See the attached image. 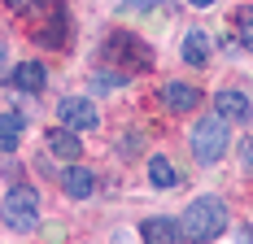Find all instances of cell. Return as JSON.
<instances>
[{
    "instance_id": "6da1fadb",
    "label": "cell",
    "mask_w": 253,
    "mask_h": 244,
    "mask_svg": "<svg viewBox=\"0 0 253 244\" xmlns=\"http://www.w3.org/2000/svg\"><path fill=\"white\" fill-rule=\"evenodd\" d=\"M179 227H183V236H188L192 244L218 240V236L227 231V205H223L218 196H197V201L183 209Z\"/></svg>"
},
{
    "instance_id": "7a4b0ae2",
    "label": "cell",
    "mask_w": 253,
    "mask_h": 244,
    "mask_svg": "<svg viewBox=\"0 0 253 244\" xmlns=\"http://www.w3.org/2000/svg\"><path fill=\"white\" fill-rule=\"evenodd\" d=\"M101 57L109 61V66H118L123 74H131V70H149V66H153L149 44H144V40H135L131 31H114V35L105 40Z\"/></svg>"
},
{
    "instance_id": "3957f363",
    "label": "cell",
    "mask_w": 253,
    "mask_h": 244,
    "mask_svg": "<svg viewBox=\"0 0 253 244\" xmlns=\"http://www.w3.org/2000/svg\"><path fill=\"white\" fill-rule=\"evenodd\" d=\"M223 153H227V118L214 114V118L197 122L192 126V157L201 166H214V162H223Z\"/></svg>"
},
{
    "instance_id": "277c9868",
    "label": "cell",
    "mask_w": 253,
    "mask_h": 244,
    "mask_svg": "<svg viewBox=\"0 0 253 244\" xmlns=\"http://www.w3.org/2000/svg\"><path fill=\"white\" fill-rule=\"evenodd\" d=\"M4 222H9L13 231H31V227L40 222V192H35L31 183H13V188L4 192Z\"/></svg>"
},
{
    "instance_id": "5b68a950",
    "label": "cell",
    "mask_w": 253,
    "mask_h": 244,
    "mask_svg": "<svg viewBox=\"0 0 253 244\" xmlns=\"http://www.w3.org/2000/svg\"><path fill=\"white\" fill-rule=\"evenodd\" d=\"M31 31H35V40H40L44 48H66V40H70V13H66V4L52 0L48 13H44V22L31 26Z\"/></svg>"
},
{
    "instance_id": "8992f818",
    "label": "cell",
    "mask_w": 253,
    "mask_h": 244,
    "mask_svg": "<svg viewBox=\"0 0 253 244\" xmlns=\"http://www.w3.org/2000/svg\"><path fill=\"white\" fill-rule=\"evenodd\" d=\"M57 118L66 122L70 131H92V126L101 122V118H96V105L83 100V96H66L61 105H57Z\"/></svg>"
},
{
    "instance_id": "52a82bcc",
    "label": "cell",
    "mask_w": 253,
    "mask_h": 244,
    "mask_svg": "<svg viewBox=\"0 0 253 244\" xmlns=\"http://www.w3.org/2000/svg\"><path fill=\"white\" fill-rule=\"evenodd\" d=\"M162 105L170 114H188V109L201 105V87H192V83H166L162 87Z\"/></svg>"
},
{
    "instance_id": "ba28073f",
    "label": "cell",
    "mask_w": 253,
    "mask_h": 244,
    "mask_svg": "<svg viewBox=\"0 0 253 244\" xmlns=\"http://www.w3.org/2000/svg\"><path fill=\"white\" fill-rule=\"evenodd\" d=\"M214 109H218V114H223L227 122H245V118L253 114L249 96H245V92H236V87H223V92L214 96Z\"/></svg>"
},
{
    "instance_id": "9c48e42d",
    "label": "cell",
    "mask_w": 253,
    "mask_h": 244,
    "mask_svg": "<svg viewBox=\"0 0 253 244\" xmlns=\"http://www.w3.org/2000/svg\"><path fill=\"white\" fill-rule=\"evenodd\" d=\"M140 236H144V244H183L188 236H183V227L170 218H149L144 227H140Z\"/></svg>"
},
{
    "instance_id": "30bf717a",
    "label": "cell",
    "mask_w": 253,
    "mask_h": 244,
    "mask_svg": "<svg viewBox=\"0 0 253 244\" xmlns=\"http://www.w3.org/2000/svg\"><path fill=\"white\" fill-rule=\"evenodd\" d=\"M44 83H48V70L40 61H22L9 74V87H18V92H44Z\"/></svg>"
},
{
    "instance_id": "8fae6325",
    "label": "cell",
    "mask_w": 253,
    "mask_h": 244,
    "mask_svg": "<svg viewBox=\"0 0 253 244\" xmlns=\"http://www.w3.org/2000/svg\"><path fill=\"white\" fill-rule=\"evenodd\" d=\"M48 153L52 157H83V144H79V135L70 131V126H52L48 131Z\"/></svg>"
},
{
    "instance_id": "7c38bea8",
    "label": "cell",
    "mask_w": 253,
    "mask_h": 244,
    "mask_svg": "<svg viewBox=\"0 0 253 244\" xmlns=\"http://www.w3.org/2000/svg\"><path fill=\"white\" fill-rule=\"evenodd\" d=\"M210 52H214V40H210L205 31H188V35H183V61H188V66H205Z\"/></svg>"
},
{
    "instance_id": "4fadbf2b",
    "label": "cell",
    "mask_w": 253,
    "mask_h": 244,
    "mask_svg": "<svg viewBox=\"0 0 253 244\" xmlns=\"http://www.w3.org/2000/svg\"><path fill=\"white\" fill-rule=\"evenodd\" d=\"M18 140H22V114L18 109H4L0 114V148L13 157L18 153Z\"/></svg>"
},
{
    "instance_id": "5bb4252c",
    "label": "cell",
    "mask_w": 253,
    "mask_h": 244,
    "mask_svg": "<svg viewBox=\"0 0 253 244\" xmlns=\"http://www.w3.org/2000/svg\"><path fill=\"white\" fill-rule=\"evenodd\" d=\"M61 183H66V196H75V201H87L92 188H96L92 170H83V166H70V170L61 174Z\"/></svg>"
},
{
    "instance_id": "9a60e30c",
    "label": "cell",
    "mask_w": 253,
    "mask_h": 244,
    "mask_svg": "<svg viewBox=\"0 0 253 244\" xmlns=\"http://www.w3.org/2000/svg\"><path fill=\"white\" fill-rule=\"evenodd\" d=\"M149 179H153V188H175L179 170L166 162V157H149Z\"/></svg>"
},
{
    "instance_id": "2e32d148",
    "label": "cell",
    "mask_w": 253,
    "mask_h": 244,
    "mask_svg": "<svg viewBox=\"0 0 253 244\" xmlns=\"http://www.w3.org/2000/svg\"><path fill=\"white\" fill-rule=\"evenodd\" d=\"M231 31H236V40L253 52V4H245V9L231 13Z\"/></svg>"
},
{
    "instance_id": "e0dca14e",
    "label": "cell",
    "mask_w": 253,
    "mask_h": 244,
    "mask_svg": "<svg viewBox=\"0 0 253 244\" xmlns=\"http://www.w3.org/2000/svg\"><path fill=\"white\" fill-rule=\"evenodd\" d=\"M9 4H13V13H22V18H26L31 26H40V22H44V13H48V4H52V0H9Z\"/></svg>"
},
{
    "instance_id": "ac0fdd59",
    "label": "cell",
    "mask_w": 253,
    "mask_h": 244,
    "mask_svg": "<svg viewBox=\"0 0 253 244\" xmlns=\"http://www.w3.org/2000/svg\"><path fill=\"white\" fill-rule=\"evenodd\" d=\"M92 87L96 92H114V87H123V70H96V79H92Z\"/></svg>"
},
{
    "instance_id": "d6986e66",
    "label": "cell",
    "mask_w": 253,
    "mask_h": 244,
    "mask_svg": "<svg viewBox=\"0 0 253 244\" xmlns=\"http://www.w3.org/2000/svg\"><path fill=\"white\" fill-rule=\"evenodd\" d=\"M166 0H123V9H135V13H149V9H162Z\"/></svg>"
},
{
    "instance_id": "ffe728a7",
    "label": "cell",
    "mask_w": 253,
    "mask_h": 244,
    "mask_svg": "<svg viewBox=\"0 0 253 244\" xmlns=\"http://www.w3.org/2000/svg\"><path fill=\"white\" fill-rule=\"evenodd\" d=\"M240 157H245V166L253 170V140H245V144H240Z\"/></svg>"
},
{
    "instance_id": "44dd1931",
    "label": "cell",
    "mask_w": 253,
    "mask_h": 244,
    "mask_svg": "<svg viewBox=\"0 0 253 244\" xmlns=\"http://www.w3.org/2000/svg\"><path fill=\"white\" fill-rule=\"evenodd\" d=\"M192 4H197V9H205V4H214V0H192Z\"/></svg>"
}]
</instances>
